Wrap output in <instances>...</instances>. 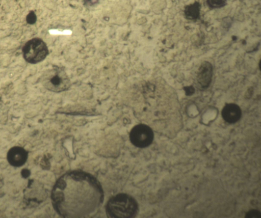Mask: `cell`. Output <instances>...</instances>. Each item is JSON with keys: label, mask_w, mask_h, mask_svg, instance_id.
I'll return each instance as SVG.
<instances>
[{"label": "cell", "mask_w": 261, "mask_h": 218, "mask_svg": "<svg viewBox=\"0 0 261 218\" xmlns=\"http://www.w3.org/2000/svg\"><path fill=\"white\" fill-rule=\"evenodd\" d=\"M106 210L109 217L131 218L137 214L139 208L137 202L133 197L119 193L109 200Z\"/></svg>", "instance_id": "cell-2"}, {"label": "cell", "mask_w": 261, "mask_h": 218, "mask_svg": "<svg viewBox=\"0 0 261 218\" xmlns=\"http://www.w3.org/2000/svg\"><path fill=\"white\" fill-rule=\"evenodd\" d=\"M28 157V152L20 146H14L10 148L7 155L9 163L15 167L23 165Z\"/></svg>", "instance_id": "cell-6"}, {"label": "cell", "mask_w": 261, "mask_h": 218, "mask_svg": "<svg viewBox=\"0 0 261 218\" xmlns=\"http://www.w3.org/2000/svg\"><path fill=\"white\" fill-rule=\"evenodd\" d=\"M104 198L99 182L90 174L72 171L56 181L51 195L54 208L64 217H85L93 215Z\"/></svg>", "instance_id": "cell-1"}, {"label": "cell", "mask_w": 261, "mask_h": 218, "mask_svg": "<svg viewBox=\"0 0 261 218\" xmlns=\"http://www.w3.org/2000/svg\"><path fill=\"white\" fill-rule=\"evenodd\" d=\"M24 60L28 63L36 64L43 61L48 54L46 43L41 39L35 38L28 41L22 48Z\"/></svg>", "instance_id": "cell-4"}, {"label": "cell", "mask_w": 261, "mask_h": 218, "mask_svg": "<svg viewBox=\"0 0 261 218\" xmlns=\"http://www.w3.org/2000/svg\"><path fill=\"white\" fill-rule=\"evenodd\" d=\"M97 1L98 0H85V2L86 3V4H87V5L89 4L88 5L90 6L96 4Z\"/></svg>", "instance_id": "cell-13"}, {"label": "cell", "mask_w": 261, "mask_h": 218, "mask_svg": "<svg viewBox=\"0 0 261 218\" xmlns=\"http://www.w3.org/2000/svg\"><path fill=\"white\" fill-rule=\"evenodd\" d=\"M241 110L234 103L226 104L222 110V117L226 122L233 124L238 122L241 117Z\"/></svg>", "instance_id": "cell-8"}, {"label": "cell", "mask_w": 261, "mask_h": 218, "mask_svg": "<svg viewBox=\"0 0 261 218\" xmlns=\"http://www.w3.org/2000/svg\"><path fill=\"white\" fill-rule=\"evenodd\" d=\"M246 218H260V212L257 209H251L248 211L245 216Z\"/></svg>", "instance_id": "cell-11"}, {"label": "cell", "mask_w": 261, "mask_h": 218, "mask_svg": "<svg viewBox=\"0 0 261 218\" xmlns=\"http://www.w3.org/2000/svg\"><path fill=\"white\" fill-rule=\"evenodd\" d=\"M41 82L45 88L54 92L65 91L71 85L65 70L58 66H54L46 70L41 77Z\"/></svg>", "instance_id": "cell-3"}, {"label": "cell", "mask_w": 261, "mask_h": 218, "mask_svg": "<svg viewBox=\"0 0 261 218\" xmlns=\"http://www.w3.org/2000/svg\"><path fill=\"white\" fill-rule=\"evenodd\" d=\"M200 10V5L198 2L190 4L185 8V16L190 20L196 19L199 16Z\"/></svg>", "instance_id": "cell-9"}, {"label": "cell", "mask_w": 261, "mask_h": 218, "mask_svg": "<svg viewBox=\"0 0 261 218\" xmlns=\"http://www.w3.org/2000/svg\"><path fill=\"white\" fill-rule=\"evenodd\" d=\"M129 140L132 144L138 148H145L152 142L154 134L152 129L144 124L134 126L129 132Z\"/></svg>", "instance_id": "cell-5"}, {"label": "cell", "mask_w": 261, "mask_h": 218, "mask_svg": "<svg viewBox=\"0 0 261 218\" xmlns=\"http://www.w3.org/2000/svg\"><path fill=\"white\" fill-rule=\"evenodd\" d=\"M27 21L30 24H33L36 21V16L34 12H31L27 16Z\"/></svg>", "instance_id": "cell-12"}, {"label": "cell", "mask_w": 261, "mask_h": 218, "mask_svg": "<svg viewBox=\"0 0 261 218\" xmlns=\"http://www.w3.org/2000/svg\"><path fill=\"white\" fill-rule=\"evenodd\" d=\"M213 74V66L207 61L203 62L199 67L197 79L198 83L203 88H207L210 85Z\"/></svg>", "instance_id": "cell-7"}, {"label": "cell", "mask_w": 261, "mask_h": 218, "mask_svg": "<svg viewBox=\"0 0 261 218\" xmlns=\"http://www.w3.org/2000/svg\"><path fill=\"white\" fill-rule=\"evenodd\" d=\"M206 3L211 8H219L226 5L227 0H206Z\"/></svg>", "instance_id": "cell-10"}]
</instances>
